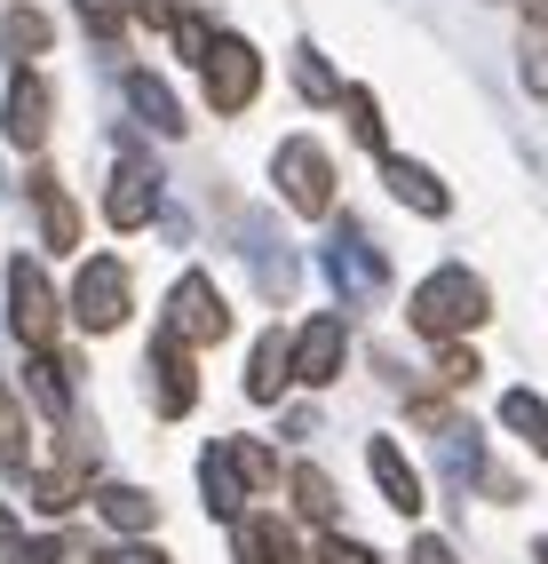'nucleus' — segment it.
I'll list each match as a JSON object with an SVG mask.
<instances>
[{
	"label": "nucleus",
	"instance_id": "obj_1",
	"mask_svg": "<svg viewBox=\"0 0 548 564\" xmlns=\"http://www.w3.org/2000/svg\"><path fill=\"white\" fill-rule=\"evenodd\" d=\"M493 318V294L478 271H461V262H446V271H429L414 286V334H429V343H453V334H478Z\"/></svg>",
	"mask_w": 548,
	"mask_h": 564
},
{
	"label": "nucleus",
	"instance_id": "obj_2",
	"mask_svg": "<svg viewBox=\"0 0 548 564\" xmlns=\"http://www.w3.org/2000/svg\"><path fill=\"white\" fill-rule=\"evenodd\" d=\"M9 326H17V343H24L32 358H48V350H56V334H64L56 286H48V271H41L32 254L9 262Z\"/></svg>",
	"mask_w": 548,
	"mask_h": 564
},
{
	"label": "nucleus",
	"instance_id": "obj_3",
	"mask_svg": "<svg viewBox=\"0 0 548 564\" xmlns=\"http://www.w3.org/2000/svg\"><path fill=\"white\" fill-rule=\"evenodd\" d=\"M271 183H278V199L295 207V215H335V160H326L310 135H286L278 143Z\"/></svg>",
	"mask_w": 548,
	"mask_h": 564
},
{
	"label": "nucleus",
	"instance_id": "obj_4",
	"mask_svg": "<svg viewBox=\"0 0 548 564\" xmlns=\"http://www.w3.org/2000/svg\"><path fill=\"white\" fill-rule=\"evenodd\" d=\"M207 104L215 111H246L254 96H263V56H254V41H239V32H215L207 48Z\"/></svg>",
	"mask_w": 548,
	"mask_h": 564
},
{
	"label": "nucleus",
	"instance_id": "obj_5",
	"mask_svg": "<svg viewBox=\"0 0 548 564\" xmlns=\"http://www.w3.org/2000/svg\"><path fill=\"white\" fill-rule=\"evenodd\" d=\"M128 271L112 254H96V262H80V286H72V318H80L88 334H120L128 326Z\"/></svg>",
	"mask_w": 548,
	"mask_h": 564
},
{
	"label": "nucleus",
	"instance_id": "obj_6",
	"mask_svg": "<svg viewBox=\"0 0 548 564\" xmlns=\"http://www.w3.org/2000/svg\"><path fill=\"white\" fill-rule=\"evenodd\" d=\"M167 334H183V343H223L231 334V311H223V294H215L207 271H183L167 286Z\"/></svg>",
	"mask_w": 548,
	"mask_h": 564
},
{
	"label": "nucleus",
	"instance_id": "obj_7",
	"mask_svg": "<svg viewBox=\"0 0 548 564\" xmlns=\"http://www.w3.org/2000/svg\"><path fill=\"white\" fill-rule=\"evenodd\" d=\"M326 271H335L342 286V303H382V286H390V262L365 247L358 223H335V247H326Z\"/></svg>",
	"mask_w": 548,
	"mask_h": 564
},
{
	"label": "nucleus",
	"instance_id": "obj_8",
	"mask_svg": "<svg viewBox=\"0 0 548 564\" xmlns=\"http://www.w3.org/2000/svg\"><path fill=\"white\" fill-rule=\"evenodd\" d=\"M48 120H56V88L41 72H17L9 80V104H0V135L17 143V152H41L48 143Z\"/></svg>",
	"mask_w": 548,
	"mask_h": 564
},
{
	"label": "nucleus",
	"instance_id": "obj_9",
	"mask_svg": "<svg viewBox=\"0 0 548 564\" xmlns=\"http://www.w3.org/2000/svg\"><path fill=\"white\" fill-rule=\"evenodd\" d=\"M152 405L167 413V422H183V413L199 405V373H191L183 334H160V343H152Z\"/></svg>",
	"mask_w": 548,
	"mask_h": 564
},
{
	"label": "nucleus",
	"instance_id": "obj_10",
	"mask_svg": "<svg viewBox=\"0 0 548 564\" xmlns=\"http://www.w3.org/2000/svg\"><path fill=\"white\" fill-rule=\"evenodd\" d=\"M103 215H112V231H135V223L160 215V175L143 160H120L112 183H103Z\"/></svg>",
	"mask_w": 548,
	"mask_h": 564
},
{
	"label": "nucleus",
	"instance_id": "obj_11",
	"mask_svg": "<svg viewBox=\"0 0 548 564\" xmlns=\"http://www.w3.org/2000/svg\"><path fill=\"white\" fill-rule=\"evenodd\" d=\"M365 469H374L382 501H390L397 517H421V477H414L406 454H397V437H374V445H365Z\"/></svg>",
	"mask_w": 548,
	"mask_h": 564
},
{
	"label": "nucleus",
	"instance_id": "obj_12",
	"mask_svg": "<svg viewBox=\"0 0 548 564\" xmlns=\"http://www.w3.org/2000/svg\"><path fill=\"white\" fill-rule=\"evenodd\" d=\"M335 373H342V318H310V326L295 334V382L326 390Z\"/></svg>",
	"mask_w": 548,
	"mask_h": 564
},
{
	"label": "nucleus",
	"instance_id": "obj_13",
	"mask_svg": "<svg viewBox=\"0 0 548 564\" xmlns=\"http://www.w3.org/2000/svg\"><path fill=\"white\" fill-rule=\"evenodd\" d=\"M382 183H390V199H397V207H414V215H446V207H453V192H446V183H437L421 160L382 152Z\"/></svg>",
	"mask_w": 548,
	"mask_h": 564
},
{
	"label": "nucleus",
	"instance_id": "obj_14",
	"mask_svg": "<svg viewBox=\"0 0 548 564\" xmlns=\"http://www.w3.org/2000/svg\"><path fill=\"white\" fill-rule=\"evenodd\" d=\"M231 549H239V564H303L295 533H286L278 517H239L231 524Z\"/></svg>",
	"mask_w": 548,
	"mask_h": 564
},
{
	"label": "nucleus",
	"instance_id": "obj_15",
	"mask_svg": "<svg viewBox=\"0 0 548 564\" xmlns=\"http://www.w3.org/2000/svg\"><path fill=\"white\" fill-rule=\"evenodd\" d=\"M32 207H41V239L64 254V247H80V207L64 199V183L56 175H32Z\"/></svg>",
	"mask_w": 548,
	"mask_h": 564
},
{
	"label": "nucleus",
	"instance_id": "obj_16",
	"mask_svg": "<svg viewBox=\"0 0 548 564\" xmlns=\"http://www.w3.org/2000/svg\"><path fill=\"white\" fill-rule=\"evenodd\" d=\"M286 366H295V343H286V334H263V343H254V358H246V398L263 405V398H278L286 390Z\"/></svg>",
	"mask_w": 548,
	"mask_h": 564
},
{
	"label": "nucleus",
	"instance_id": "obj_17",
	"mask_svg": "<svg viewBox=\"0 0 548 564\" xmlns=\"http://www.w3.org/2000/svg\"><path fill=\"white\" fill-rule=\"evenodd\" d=\"M48 48H56V24L41 9H9V17H0V56L32 64V56H48Z\"/></svg>",
	"mask_w": 548,
	"mask_h": 564
},
{
	"label": "nucleus",
	"instance_id": "obj_18",
	"mask_svg": "<svg viewBox=\"0 0 548 564\" xmlns=\"http://www.w3.org/2000/svg\"><path fill=\"white\" fill-rule=\"evenodd\" d=\"M199 494H207V509H215V517H231V524H239V509H246V485H239V469H231V454H223V445H207V462H199Z\"/></svg>",
	"mask_w": 548,
	"mask_h": 564
},
{
	"label": "nucleus",
	"instance_id": "obj_19",
	"mask_svg": "<svg viewBox=\"0 0 548 564\" xmlns=\"http://www.w3.org/2000/svg\"><path fill=\"white\" fill-rule=\"evenodd\" d=\"M517 80L548 96V0H525V41H517Z\"/></svg>",
	"mask_w": 548,
	"mask_h": 564
},
{
	"label": "nucleus",
	"instance_id": "obj_20",
	"mask_svg": "<svg viewBox=\"0 0 548 564\" xmlns=\"http://www.w3.org/2000/svg\"><path fill=\"white\" fill-rule=\"evenodd\" d=\"M239 239H246L239 254H254V262H263V279H271V294H286V286H295V262H286V239L271 231L263 215H246V231H239Z\"/></svg>",
	"mask_w": 548,
	"mask_h": 564
},
{
	"label": "nucleus",
	"instance_id": "obj_21",
	"mask_svg": "<svg viewBox=\"0 0 548 564\" xmlns=\"http://www.w3.org/2000/svg\"><path fill=\"white\" fill-rule=\"evenodd\" d=\"M128 104H135V120L152 128V135H183V104L152 80V72H135V80H128Z\"/></svg>",
	"mask_w": 548,
	"mask_h": 564
},
{
	"label": "nucleus",
	"instance_id": "obj_22",
	"mask_svg": "<svg viewBox=\"0 0 548 564\" xmlns=\"http://www.w3.org/2000/svg\"><path fill=\"white\" fill-rule=\"evenodd\" d=\"M96 509H103V524H112V533H152V524H160L152 494H135V485H103Z\"/></svg>",
	"mask_w": 548,
	"mask_h": 564
},
{
	"label": "nucleus",
	"instance_id": "obj_23",
	"mask_svg": "<svg viewBox=\"0 0 548 564\" xmlns=\"http://www.w3.org/2000/svg\"><path fill=\"white\" fill-rule=\"evenodd\" d=\"M501 422L517 430L540 462H548V398H533V390H508V398H501Z\"/></svg>",
	"mask_w": 548,
	"mask_h": 564
},
{
	"label": "nucleus",
	"instance_id": "obj_24",
	"mask_svg": "<svg viewBox=\"0 0 548 564\" xmlns=\"http://www.w3.org/2000/svg\"><path fill=\"white\" fill-rule=\"evenodd\" d=\"M24 398L48 413V422H64V405H72V390H64V366L56 358H32L24 366Z\"/></svg>",
	"mask_w": 548,
	"mask_h": 564
},
{
	"label": "nucleus",
	"instance_id": "obj_25",
	"mask_svg": "<svg viewBox=\"0 0 548 564\" xmlns=\"http://www.w3.org/2000/svg\"><path fill=\"white\" fill-rule=\"evenodd\" d=\"M286 485H295V509H303V517L335 524V509H342V501H335V477H326V469H310V462H303V469L286 477Z\"/></svg>",
	"mask_w": 548,
	"mask_h": 564
},
{
	"label": "nucleus",
	"instance_id": "obj_26",
	"mask_svg": "<svg viewBox=\"0 0 548 564\" xmlns=\"http://www.w3.org/2000/svg\"><path fill=\"white\" fill-rule=\"evenodd\" d=\"M342 111H350V135L365 143V152H390V128H382V104L365 88H342Z\"/></svg>",
	"mask_w": 548,
	"mask_h": 564
},
{
	"label": "nucleus",
	"instance_id": "obj_27",
	"mask_svg": "<svg viewBox=\"0 0 548 564\" xmlns=\"http://www.w3.org/2000/svg\"><path fill=\"white\" fill-rule=\"evenodd\" d=\"M223 454H231V469H239V485H246V494H254V485H271V477H278L271 445H254V437H231Z\"/></svg>",
	"mask_w": 548,
	"mask_h": 564
},
{
	"label": "nucleus",
	"instance_id": "obj_28",
	"mask_svg": "<svg viewBox=\"0 0 548 564\" xmlns=\"http://www.w3.org/2000/svg\"><path fill=\"white\" fill-rule=\"evenodd\" d=\"M295 88H303L310 104H342V80L326 72V56H318V48H303V56H295Z\"/></svg>",
	"mask_w": 548,
	"mask_h": 564
},
{
	"label": "nucleus",
	"instance_id": "obj_29",
	"mask_svg": "<svg viewBox=\"0 0 548 564\" xmlns=\"http://www.w3.org/2000/svg\"><path fill=\"white\" fill-rule=\"evenodd\" d=\"M478 373H485V366H478V350H461V343H453L446 358H437V382H446V390H469Z\"/></svg>",
	"mask_w": 548,
	"mask_h": 564
},
{
	"label": "nucleus",
	"instance_id": "obj_30",
	"mask_svg": "<svg viewBox=\"0 0 548 564\" xmlns=\"http://www.w3.org/2000/svg\"><path fill=\"white\" fill-rule=\"evenodd\" d=\"M167 32H175V48L191 56V64H207V48H215V32H207V17H175Z\"/></svg>",
	"mask_w": 548,
	"mask_h": 564
},
{
	"label": "nucleus",
	"instance_id": "obj_31",
	"mask_svg": "<svg viewBox=\"0 0 548 564\" xmlns=\"http://www.w3.org/2000/svg\"><path fill=\"white\" fill-rule=\"evenodd\" d=\"M9 564H64V541H56V533H48V541H17Z\"/></svg>",
	"mask_w": 548,
	"mask_h": 564
},
{
	"label": "nucleus",
	"instance_id": "obj_32",
	"mask_svg": "<svg viewBox=\"0 0 548 564\" xmlns=\"http://www.w3.org/2000/svg\"><path fill=\"white\" fill-rule=\"evenodd\" d=\"M318 564H374V556H365L358 541H342V533H326L318 541Z\"/></svg>",
	"mask_w": 548,
	"mask_h": 564
},
{
	"label": "nucleus",
	"instance_id": "obj_33",
	"mask_svg": "<svg viewBox=\"0 0 548 564\" xmlns=\"http://www.w3.org/2000/svg\"><path fill=\"white\" fill-rule=\"evenodd\" d=\"M80 17L103 32V41H112V32H120V17H112V0H80Z\"/></svg>",
	"mask_w": 548,
	"mask_h": 564
},
{
	"label": "nucleus",
	"instance_id": "obj_34",
	"mask_svg": "<svg viewBox=\"0 0 548 564\" xmlns=\"http://www.w3.org/2000/svg\"><path fill=\"white\" fill-rule=\"evenodd\" d=\"M414 564H461V556H453L446 541H429V533H421V541H414Z\"/></svg>",
	"mask_w": 548,
	"mask_h": 564
},
{
	"label": "nucleus",
	"instance_id": "obj_35",
	"mask_svg": "<svg viewBox=\"0 0 548 564\" xmlns=\"http://www.w3.org/2000/svg\"><path fill=\"white\" fill-rule=\"evenodd\" d=\"M103 564H167V556H160V549H112Z\"/></svg>",
	"mask_w": 548,
	"mask_h": 564
},
{
	"label": "nucleus",
	"instance_id": "obj_36",
	"mask_svg": "<svg viewBox=\"0 0 548 564\" xmlns=\"http://www.w3.org/2000/svg\"><path fill=\"white\" fill-rule=\"evenodd\" d=\"M128 9H135V17H152V24H175V9H167V0H128Z\"/></svg>",
	"mask_w": 548,
	"mask_h": 564
},
{
	"label": "nucleus",
	"instance_id": "obj_37",
	"mask_svg": "<svg viewBox=\"0 0 548 564\" xmlns=\"http://www.w3.org/2000/svg\"><path fill=\"white\" fill-rule=\"evenodd\" d=\"M0 549H17V517L9 509H0Z\"/></svg>",
	"mask_w": 548,
	"mask_h": 564
},
{
	"label": "nucleus",
	"instance_id": "obj_38",
	"mask_svg": "<svg viewBox=\"0 0 548 564\" xmlns=\"http://www.w3.org/2000/svg\"><path fill=\"white\" fill-rule=\"evenodd\" d=\"M533 556H540V564H548V541H540V549H533Z\"/></svg>",
	"mask_w": 548,
	"mask_h": 564
}]
</instances>
